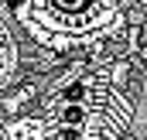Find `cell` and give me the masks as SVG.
<instances>
[{"label": "cell", "instance_id": "obj_2", "mask_svg": "<svg viewBox=\"0 0 147 140\" xmlns=\"http://www.w3.org/2000/svg\"><path fill=\"white\" fill-rule=\"evenodd\" d=\"M89 116H92V109H89V106H62V113H58V127L82 130V127L89 123Z\"/></svg>", "mask_w": 147, "mask_h": 140}, {"label": "cell", "instance_id": "obj_1", "mask_svg": "<svg viewBox=\"0 0 147 140\" xmlns=\"http://www.w3.org/2000/svg\"><path fill=\"white\" fill-rule=\"evenodd\" d=\"M17 17L21 21H41L55 31L92 41L103 31L110 34L113 24H120L123 10L113 7V3H31V7H21Z\"/></svg>", "mask_w": 147, "mask_h": 140}]
</instances>
